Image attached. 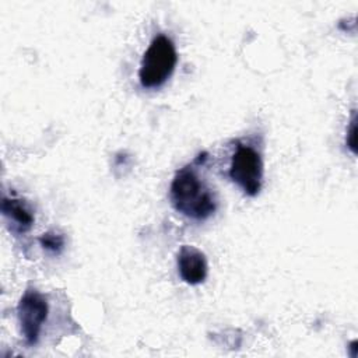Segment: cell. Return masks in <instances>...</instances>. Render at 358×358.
<instances>
[{
  "instance_id": "obj_1",
  "label": "cell",
  "mask_w": 358,
  "mask_h": 358,
  "mask_svg": "<svg viewBox=\"0 0 358 358\" xmlns=\"http://www.w3.org/2000/svg\"><path fill=\"white\" fill-rule=\"evenodd\" d=\"M171 203L182 215L203 221L217 210V199L193 166L180 168L171 183Z\"/></svg>"
},
{
  "instance_id": "obj_2",
  "label": "cell",
  "mask_w": 358,
  "mask_h": 358,
  "mask_svg": "<svg viewBox=\"0 0 358 358\" xmlns=\"http://www.w3.org/2000/svg\"><path fill=\"white\" fill-rule=\"evenodd\" d=\"M178 63L175 43L164 34L155 35L143 55L138 80L143 88L152 90L166 83Z\"/></svg>"
},
{
  "instance_id": "obj_3",
  "label": "cell",
  "mask_w": 358,
  "mask_h": 358,
  "mask_svg": "<svg viewBox=\"0 0 358 358\" xmlns=\"http://www.w3.org/2000/svg\"><path fill=\"white\" fill-rule=\"evenodd\" d=\"M228 175L245 194H259L263 183V161L260 152L252 145L238 143L231 157Z\"/></svg>"
},
{
  "instance_id": "obj_4",
  "label": "cell",
  "mask_w": 358,
  "mask_h": 358,
  "mask_svg": "<svg viewBox=\"0 0 358 358\" xmlns=\"http://www.w3.org/2000/svg\"><path fill=\"white\" fill-rule=\"evenodd\" d=\"M49 306L45 295L34 288H28L17 306V320L20 333L27 345H35L39 340L42 326L48 319Z\"/></svg>"
},
{
  "instance_id": "obj_5",
  "label": "cell",
  "mask_w": 358,
  "mask_h": 358,
  "mask_svg": "<svg viewBox=\"0 0 358 358\" xmlns=\"http://www.w3.org/2000/svg\"><path fill=\"white\" fill-rule=\"evenodd\" d=\"M180 278L190 285L201 284L207 277V260L203 252L194 246L183 245L176 257Z\"/></svg>"
},
{
  "instance_id": "obj_6",
  "label": "cell",
  "mask_w": 358,
  "mask_h": 358,
  "mask_svg": "<svg viewBox=\"0 0 358 358\" xmlns=\"http://www.w3.org/2000/svg\"><path fill=\"white\" fill-rule=\"evenodd\" d=\"M1 211L10 225V229L14 234H25L34 225V214L28 204L21 199L4 197L1 203Z\"/></svg>"
},
{
  "instance_id": "obj_7",
  "label": "cell",
  "mask_w": 358,
  "mask_h": 358,
  "mask_svg": "<svg viewBox=\"0 0 358 358\" xmlns=\"http://www.w3.org/2000/svg\"><path fill=\"white\" fill-rule=\"evenodd\" d=\"M39 243L45 250L59 255L64 249V236L56 232H46L39 238Z\"/></svg>"
},
{
  "instance_id": "obj_8",
  "label": "cell",
  "mask_w": 358,
  "mask_h": 358,
  "mask_svg": "<svg viewBox=\"0 0 358 358\" xmlns=\"http://www.w3.org/2000/svg\"><path fill=\"white\" fill-rule=\"evenodd\" d=\"M347 147L352 154H357V116L355 110L352 112V117L350 122V127L347 129V137H345Z\"/></svg>"
},
{
  "instance_id": "obj_9",
  "label": "cell",
  "mask_w": 358,
  "mask_h": 358,
  "mask_svg": "<svg viewBox=\"0 0 358 358\" xmlns=\"http://www.w3.org/2000/svg\"><path fill=\"white\" fill-rule=\"evenodd\" d=\"M358 341L357 340H354V341H351V344H350V355L352 357V358H355L357 355H358Z\"/></svg>"
}]
</instances>
